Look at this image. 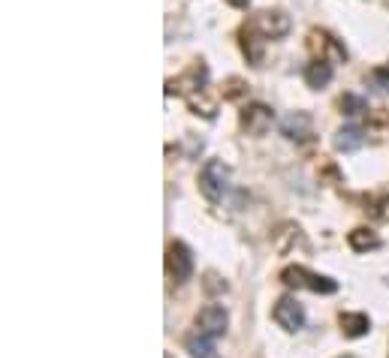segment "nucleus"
Listing matches in <instances>:
<instances>
[{
	"label": "nucleus",
	"instance_id": "f257e3e1",
	"mask_svg": "<svg viewBox=\"0 0 389 358\" xmlns=\"http://www.w3.org/2000/svg\"><path fill=\"white\" fill-rule=\"evenodd\" d=\"M280 283L289 289H311L317 295H335V292H338V280L308 271L305 265H287V268L280 271Z\"/></svg>",
	"mask_w": 389,
	"mask_h": 358
},
{
	"label": "nucleus",
	"instance_id": "f03ea898",
	"mask_svg": "<svg viewBox=\"0 0 389 358\" xmlns=\"http://www.w3.org/2000/svg\"><path fill=\"white\" fill-rule=\"evenodd\" d=\"M230 166L223 160H208L203 169H199V190L208 202H221L230 190Z\"/></svg>",
	"mask_w": 389,
	"mask_h": 358
},
{
	"label": "nucleus",
	"instance_id": "7ed1b4c3",
	"mask_svg": "<svg viewBox=\"0 0 389 358\" xmlns=\"http://www.w3.org/2000/svg\"><path fill=\"white\" fill-rule=\"evenodd\" d=\"M193 250L184 244V241H172L166 247V274L175 283H184L190 280V274H193Z\"/></svg>",
	"mask_w": 389,
	"mask_h": 358
},
{
	"label": "nucleus",
	"instance_id": "20e7f679",
	"mask_svg": "<svg viewBox=\"0 0 389 358\" xmlns=\"http://www.w3.org/2000/svg\"><path fill=\"white\" fill-rule=\"evenodd\" d=\"M271 319L284 328V332L289 334H296V332H302L305 328V307L299 304V298L296 295H284V298H278V304L275 310H271Z\"/></svg>",
	"mask_w": 389,
	"mask_h": 358
},
{
	"label": "nucleus",
	"instance_id": "39448f33",
	"mask_svg": "<svg viewBox=\"0 0 389 358\" xmlns=\"http://www.w3.org/2000/svg\"><path fill=\"white\" fill-rule=\"evenodd\" d=\"M251 24L257 27V31L266 36V40H284V36L289 33V27H293L289 15L280 13V9H262V13L253 15Z\"/></svg>",
	"mask_w": 389,
	"mask_h": 358
},
{
	"label": "nucleus",
	"instance_id": "423d86ee",
	"mask_svg": "<svg viewBox=\"0 0 389 358\" xmlns=\"http://www.w3.org/2000/svg\"><path fill=\"white\" fill-rule=\"evenodd\" d=\"M275 124V112L266 103H251L241 108V130L248 136H266Z\"/></svg>",
	"mask_w": 389,
	"mask_h": 358
},
{
	"label": "nucleus",
	"instance_id": "0eeeda50",
	"mask_svg": "<svg viewBox=\"0 0 389 358\" xmlns=\"http://www.w3.org/2000/svg\"><path fill=\"white\" fill-rule=\"evenodd\" d=\"M308 51L314 54V58H320V60H326V54H332V60H347V49L335 40L332 33H326V31H308Z\"/></svg>",
	"mask_w": 389,
	"mask_h": 358
},
{
	"label": "nucleus",
	"instance_id": "6e6552de",
	"mask_svg": "<svg viewBox=\"0 0 389 358\" xmlns=\"http://www.w3.org/2000/svg\"><path fill=\"white\" fill-rule=\"evenodd\" d=\"M205 81H208V67L203 60L193 63L184 76H178V79H169L166 81V97H175V94H193V90H203L205 88Z\"/></svg>",
	"mask_w": 389,
	"mask_h": 358
},
{
	"label": "nucleus",
	"instance_id": "1a4fd4ad",
	"mask_svg": "<svg viewBox=\"0 0 389 358\" xmlns=\"http://www.w3.org/2000/svg\"><path fill=\"white\" fill-rule=\"evenodd\" d=\"M226 325H230V314H226L221 304H205L196 314V328L203 334H208V337H223Z\"/></svg>",
	"mask_w": 389,
	"mask_h": 358
},
{
	"label": "nucleus",
	"instance_id": "9d476101",
	"mask_svg": "<svg viewBox=\"0 0 389 358\" xmlns=\"http://www.w3.org/2000/svg\"><path fill=\"white\" fill-rule=\"evenodd\" d=\"M280 136L289 142H308L314 136V121L308 112H293L280 121Z\"/></svg>",
	"mask_w": 389,
	"mask_h": 358
},
{
	"label": "nucleus",
	"instance_id": "9b49d317",
	"mask_svg": "<svg viewBox=\"0 0 389 358\" xmlns=\"http://www.w3.org/2000/svg\"><path fill=\"white\" fill-rule=\"evenodd\" d=\"M262 49H266V36H262L253 24L241 27V51H244V58H248L253 67H260L262 63Z\"/></svg>",
	"mask_w": 389,
	"mask_h": 358
},
{
	"label": "nucleus",
	"instance_id": "f8f14e48",
	"mask_svg": "<svg viewBox=\"0 0 389 358\" xmlns=\"http://www.w3.org/2000/svg\"><path fill=\"white\" fill-rule=\"evenodd\" d=\"M338 325H341L344 337H350V341H359V337H365L371 332L368 314H341L338 316Z\"/></svg>",
	"mask_w": 389,
	"mask_h": 358
},
{
	"label": "nucleus",
	"instance_id": "ddd939ff",
	"mask_svg": "<svg viewBox=\"0 0 389 358\" xmlns=\"http://www.w3.org/2000/svg\"><path fill=\"white\" fill-rule=\"evenodd\" d=\"M296 244H299V247H305V250H308L305 232H302V229H299L296 223H284V226H280L278 232H275V247H278V253H289Z\"/></svg>",
	"mask_w": 389,
	"mask_h": 358
},
{
	"label": "nucleus",
	"instance_id": "4468645a",
	"mask_svg": "<svg viewBox=\"0 0 389 358\" xmlns=\"http://www.w3.org/2000/svg\"><path fill=\"white\" fill-rule=\"evenodd\" d=\"M347 244H350V250H356V253H368V250H377L380 247V235L374 229L356 226L353 232H347Z\"/></svg>",
	"mask_w": 389,
	"mask_h": 358
},
{
	"label": "nucleus",
	"instance_id": "2eb2a0df",
	"mask_svg": "<svg viewBox=\"0 0 389 358\" xmlns=\"http://www.w3.org/2000/svg\"><path fill=\"white\" fill-rule=\"evenodd\" d=\"M332 81V63L329 60H320L317 58L314 63H308L305 67V85L308 88H314V90H320L326 88Z\"/></svg>",
	"mask_w": 389,
	"mask_h": 358
},
{
	"label": "nucleus",
	"instance_id": "dca6fc26",
	"mask_svg": "<svg viewBox=\"0 0 389 358\" xmlns=\"http://www.w3.org/2000/svg\"><path fill=\"white\" fill-rule=\"evenodd\" d=\"M362 145H365V136H362L359 127H341V130L335 133V148L344 151V154L359 151Z\"/></svg>",
	"mask_w": 389,
	"mask_h": 358
},
{
	"label": "nucleus",
	"instance_id": "f3484780",
	"mask_svg": "<svg viewBox=\"0 0 389 358\" xmlns=\"http://www.w3.org/2000/svg\"><path fill=\"white\" fill-rule=\"evenodd\" d=\"M187 108L193 115H203V117H208V121H212V117L217 115V103L212 97H208V90L203 88V90H193V94H187Z\"/></svg>",
	"mask_w": 389,
	"mask_h": 358
},
{
	"label": "nucleus",
	"instance_id": "a211bd4d",
	"mask_svg": "<svg viewBox=\"0 0 389 358\" xmlns=\"http://www.w3.org/2000/svg\"><path fill=\"white\" fill-rule=\"evenodd\" d=\"M212 341H214V337L196 332V334L187 337L184 346H187V352L193 355V358H214V343H212Z\"/></svg>",
	"mask_w": 389,
	"mask_h": 358
},
{
	"label": "nucleus",
	"instance_id": "6ab92c4d",
	"mask_svg": "<svg viewBox=\"0 0 389 358\" xmlns=\"http://www.w3.org/2000/svg\"><path fill=\"white\" fill-rule=\"evenodd\" d=\"M338 108H341V115H347V117H359L368 112V103H365V97H359V94H344L338 99Z\"/></svg>",
	"mask_w": 389,
	"mask_h": 358
},
{
	"label": "nucleus",
	"instance_id": "aec40b11",
	"mask_svg": "<svg viewBox=\"0 0 389 358\" xmlns=\"http://www.w3.org/2000/svg\"><path fill=\"white\" fill-rule=\"evenodd\" d=\"M248 97V81L239 79V76H232V79H226L223 81V99H230V103H239V99Z\"/></svg>",
	"mask_w": 389,
	"mask_h": 358
},
{
	"label": "nucleus",
	"instance_id": "412c9836",
	"mask_svg": "<svg viewBox=\"0 0 389 358\" xmlns=\"http://www.w3.org/2000/svg\"><path fill=\"white\" fill-rule=\"evenodd\" d=\"M365 211H368L371 220H380V223H383V220H389V193H383V196H377V199H371Z\"/></svg>",
	"mask_w": 389,
	"mask_h": 358
},
{
	"label": "nucleus",
	"instance_id": "4be33fe9",
	"mask_svg": "<svg viewBox=\"0 0 389 358\" xmlns=\"http://www.w3.org/2000/svg\"><path fill=\"white\" fill-rule=\"evenodd\" d=\"M203 286L208 295H221V292H226V280L221 277L217 271H205V280H203Z\"/></svg>",
	"mask_w": 389,
	"mask_h": 358
},
{
	"label": "nucleus",
	"instance_id": "5701e85b",
	"mask_svg": "<svg viewBox=\"0 0 389 358\" xmlns=\"http://www.w3.org/2000/svg\"><path fill=\"white\" fill-rule=\"evenodd\" d=\"M371 85H374L377 90H380V94H386L389 97V63H386V67H377V70H371Z\"/></svg>",
	"mask_w": 389,
	"mask_h": 358
},
{
	"label": "nucleus",
	"instance_id": "b1692460",
	"mask_svg": "<svg viewBox=\"0 0 389 358\" xmlns=\"http://www.w3.org/2000/svg\"><path fill=\"white\" fill-rule=\"evenodd\" d=\"M184 151H187V157H199V151H203V139L193 133H187L184 136Z\"/></svg>",
	"mask_w": 389,
	"mask_h": 358
},
{
	"label": "nucleus",
	"instance_id": "393cba45",
	"mask_svg": "<svg viewBox=\"0 0 389 358\" xmlns=\"http://www.w3.org/2000/svg\"><path fill=\"white\" fill-rule=\"evenodd\" d=\"M251 0H230V6H248Z\"/></svg>",
	"mask_w": 389,
	"mask_h": 358
},
{
	"label": "nucleus",
	"instance_id": "a878e982",
	"mask_svg": "<svg viewBox=\"0 0 389 358\" xmlns=\"http://www.w3.org/2000/svg\"><path fill=\"white\" fill-rule=\"evenodd\" d=\"M386 127H389V115H386Z\"/></svg>",
	"mask_w": 389,
	"mask_h": 358
}]
</instances>
